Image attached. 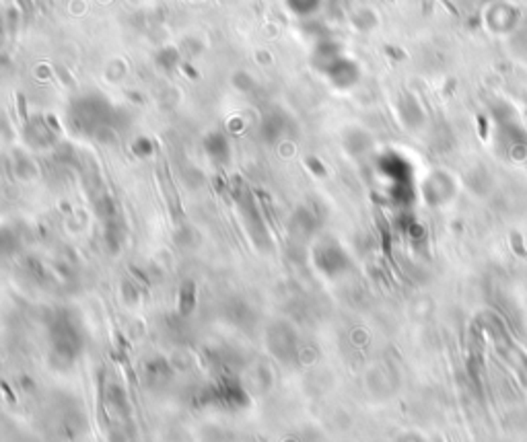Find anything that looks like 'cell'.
<instances>
[{
  "label": "cell",
  "mask_w": 527,
  "mask_h": 442,
  "mask_svg": "<svg viewBox=\"0 0 527 442\" xmlns=\"http://www.w3.org/2000/svg\"><path fill=\"white\" fill-rule=\"evenodd\" d=\"M315 264H317V270L334 278L349 270V255L340 247H324L315 253Z\"/></svg>",
  "instance_id": "1"
},
{
  "label": "cell",
  "mask_w": 527,
  "mask_h": 442,
  "mask_svg": "<svg viewBox=\"0 0 527 442\" xmlns=\"http://www.w3.org/2000/svg\"><path fill=\"white\" fill-rule=\"evenodd\" d=\"M194 305H196V286L194 282H186L179 290V311L181 315H188L194 311Z\"/></svg>",
  "instance_id": "2"
}]
</instances>
